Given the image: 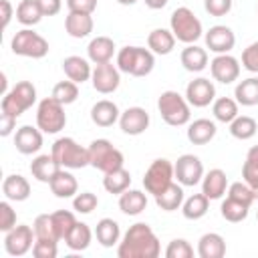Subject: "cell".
<instances>
[{
	"label": "cell",
	"mask_w": 258,
	"mask_h": 258,
	"mask_svg": "<svg viewBox=\"0 0 258 258\" xmlns=\"http://www.w3.org/2000/svg\"><path fill=\"white\" fill-rule=\"evenodd\" d=\"M60 171V165L58 161L52 157V153H42V155H36L32 161H30V173L36 181L40 183H50L52 177Z\"/></svg>",
	"instance_id": "ffe728a7"
},
{
	"label": "cell",
	"mask_w": 258,
	"mask_h": 258,
	"mask_svg": "<svg viewBox=\"0 0 258 258\" xmlns=\"http://www.w3.org/2000/svg\"><path fill=\"white\" fill-rule=\"evenodd\" d=\"M95 238L103 248H113L121 242V228L113 218H101L95 226Z\"/></svg>",
	"instance_id": "f1b7e54d"
},
{
	"label": "cell",
	"mask_w": 258,
	"mask_h": 258,
	"mask_svg": "<svg viewBox=\"0 0 258 258\" xmlns=\"http://www.w3.org/2000/svg\"><path fill=\"white\" fill-rule=\"evenodd\" d=\"M216 133H218L216 123L212 119H204V117L202 119H194L187 125V131H185L187 141L194 143V145H206V143H210L216 137Z\"/></svg>",
	"instance_id": "603a6c76"
},
{
	"label": "cell",
	"mask_w": 258,
	"mask_h": 258,
	"mask_svg": "<svg viewBox=\"0 0 258 258\" xmlns=\"http://www.w3.org/2000/svg\"><path fill=\"white\" fill-rule=\"evenodd\" d=\"M173 171H175V179L183 185V187H194L198 183H202L204 177V163L198 155L194 153H183L177 157V161L173 163Z\"/></svg>",
	"instance_id": "7c38bea8"
},
{
	"label": "cell",
	"mask_w": 258,
	"mask_h": 258,
	"mask_svg": "<svg viewBox=\"0 0 258 258\" xmlns=\"http://www.w3.org/2000/svg\"><path fill=\"white\" fill-rule=\"evenodd\" d=\"M121 111L117 107V103L109 101V99H101L91 107V121L97 127H111L115 123H119Z\"/></svg>",
	"instance_id": "44dd1931"
},
{
	"label": "cell",
	"mask_w": 258,
	"mask_h": 258,
	"mask_svg": "<svg viewBox=\"0 0 258 258\" xmlns=\"http://www.w3.org/2000/svg\"><path fill=\"white\" fill-rule=\"evenodd\" d=\"M248 212H250V206L226 196V200L222 202L220 206V214L226 222H232V224H238V222H244L248 218Z\"/></svg>",
	"instance_id": "60d3db41"
},
{
	"label": "cell",
	"mask_w": 258,
	"mask_h": 258,
	"mask_svg": "<svg viewBox=\"0 0 258 258\" xmlns=\"http://www.w3.org/2000/svg\"><path fill=\"white\" fill-rule=\"evenodd\" d=\"M129 185H131V173L125 167L113 169L103 177V187L113 196H121L125 189H129Z\"/></svg>",
	"instance_id": "d590c367"
},
{
	"label": "cell",
	"mask_w": 258,
	"mask_h": 258,
	"mask_svg": "<svg viewBox=\"0 0 258 258\" xmlns=\"http://www.w3.org/2000/svg\"><path fill=\"white\" fill-rule=\"evenodd\" d=\"M226 194H228L230 198H234V200H238V202L246 204V206H252V204H254V200H256L254 191L250 189V185H248L244 179H242V181H234V183H230Z\"/></svg>",
	"instance_id": "bcb514c9"
},
{
	"label": "cell",
	"mask_w": 258,
	"mask_h": 258,
	"mask_svg": "<svg viewBox=\"0 0 258 258\" xmlns=\"http://www.w3.org/2000/svg\"><path fill=\"white\" fill-rule=\"evenodd\" d=\"M14 129H16V117H12L8 113H0V135L8 137Z\"/></svg>",
	"instance_id": "11a10c76"
},
{
	"label": "cell",
	"mask_w": 258,
	"mask_h": 258,
	"mask_svg": "<svg viewBox=\"0 0 258 258\" xmlns=\"http://www.w3.org/2000/svg\"><path fill=\"white\" fill-rule=\"evenodd\" d=\"M198 256L200 258H224L226 256V240L218 232H208L198 240Z\"/></svg>",
	"instance_id": "f546056e"
},
{
	"label": "cell",
	"mask_w": 258,
	"mask_h": 258,
	"mask_svg": "<svg viewBox=\"0 0 258 258\" xmlns=\"http://www.w3.org/2000/svg\"><path fill=\"white\" fill-rule=\"evenodd\" d=\"M50 216H52V224H54V230H56L58 240H64V238L69 236V232L75 228V224L79 222V220L75 218V214L69 212V210H56V212H52Z\"/></svg>",
	"instance_id": "7bdbcfd3"
},
{
	"label": "cell",
	"mask_w": 258,
	"mask_h": 258,
	"mask_svg": "<svg viewBox=\"0 0 258 258\" xmlns=\"http://www.w3.org/2000/svg\"><path fill=\"white\" fill-rule=\"evenodd\" d=\"M232 0H204V8L210 16H226L232 10Z\"/></svg>",
	"instance_id": "f5cc1de1"
},
{
	"label": "cell",
	"mask_w": 258,
	"mask_h": 258,
	"mask_svg": "<svg viewBox=\"0 0 258 258\" xmlns=\"http://www.w3.org/2000/svg\"><path fill=\"white\" fill-rule=\"evenodd\" d=\"M93 234H95V232L89 228V224L77 222L75 228H73V230L69 232V236L64 238V244H67V248L73 250V252H83V250H87V248L91 246Z\"/></svg>",
	"instance_id": "836d02e7"
},
{
	"label": "cell",
	"mask_w": 258,
	"mask_h": 258,
	"mask_svg": "<svg viewBox=\"0 0 258 258\" xmlns=\"http://www.w3.org/2000/svg\"><path fill=\"white\" fill-rule=\"evenodd\" d=\"M2 194L10 202H24L30 198V183L20 173H10L2 181Z\"/></svg>",
	"instance_id": "cb8c5ba5"
},
{
	"label": "cell",
	"mask_w": 258,
	"mask_h": 258,
	"mask_svg": "<svg viewBox=\"0 0 258 258\" xmlns=\"http://www.w3.org/2000/svg\"><path fill=\"white\" fill-rule=\"evenodd\" d=\"M52 97L62 105H71L79 99V85L71 79L69 81H58L52 87Z\"/></svg>",
	"instance_id": "ee69618b"
},
{
	"label": "cell",
	"mask_w": 258,
	"mask_h": 258,
	"mask_svg": "<svg viewBox=\"0 0 258 258\" xmlns=\"http://www.w3.org/2000/svg\"><path fill=\"white\" fill-rule=\"evenodd\" d=\"M210 73H212L214 81H218L222 85H230V83L238 81V77H240V60L236 56H232L230 52L216 54L210 60Z\"/></svg>",
	"instance_id": "5bb4252c"
},
{
	"label": "cell",
	"mask_w": 258,
	"mask_h": 258,
	"mask_svg": "<svg viewBox=\"0 0 258 258\" xmlns=\"http://www.w3.org/2000/svg\"><path fill=\"white\" fill-rule=\"evenodd\" d=\"M10 48L14 54L18 56H26V58H42L48 54V40L44 36H40L38 32H34L32 28H22L18 30L12 40H10Z\"/></svg>",
	"instance_id": "9c48e42d"
},
{
	"label": "cell",
	"mask_w": 258,
	"mask_h": 258,
	"mask_svg": "<svg viewBox=\"0 0 258 258\" xmlns=\"http://www.w3.org/2000/svg\"><path fill=\"white\" fill-rule=\"evenodd\" d=\"M189 107L191 105L187 103L185 95H179L177 91H163L157 99V111L161 119L171 127H181L189 123L191 119Z\"/></svg>",
	"instance_id": "3957f363"
},
{
	"label": "cell",
	"mask_w": 258,
	"mask_h": 258,
	"mask_svg": "<svg viewBox=\"0 0 258 258\" xmlns=\"http://www.w3.org/2000/svg\"><path fill=\"white\" fill-rule=\"evenodd\" d=\"M89 163L95 169H99L103 173H109L113 169L123 167L125 157L109 139H95L89 145Z\"/></svg>",
	"instance_id": "ba28073f"
},
{
	"label": "cell",
	"mask_w": 258,
	"mask_h": 258,
	"mask_svg": "<svg viewBox=\"0 0 258 258\" xmlns=\"http://www.w3.org/2000/svg\"><path fill=\"white\" fill-rule=\"evenodd\" d=\"M155 67V54L143 46H123L117 50V69L131 77H147Z\"/></svg>",
	"instance_id": "7a4b0ae2"
},
{
	"label": "cell",
	"mask_w": 258,
	"mask_h": 258,
	"mask_svg": "<svg viewBox=\"0 0 258 258\" xmlns=\"http://www.w3.org/2000/svg\"><path fill=\"white\" fill-rule=\"evenodd\" d=\"M175 40H177V38L173 36L171 30H167V28H153V30L147 34V48H149L153 54L165 56V54H169V52L173 50Z\"/></svg>",
	"instance_id": "4dcf8cb0"
},
{
	"label": "cell",
	"mask_w": 258,
	"mask_h": 258,
	"mask_svg": "<svg viewBox=\"0 0 258 258\" xmlns=\"http://www.w3.org/2000/svg\"><path fill=\"white\" fill-rule=\"evenodd\" d=\"M0 8H2V28H6L10 24V18H12V4H10V0H0Z\"/></svg>",
	"instance_id": "6f0895ef"
},
{
	"label": "cell",
	"mask_w": 258,
	"mask_h": 258,
	"mask_svg": "<svg viewBox=\"0 0 258 258\" xmlns=\"http://www.w3.org/2000/svg\"><path fill=\"white\" fill-rule=\"evenodd\" d=\"M93 16L83 12H69L64 18V30L71 38H87L93 32Z\"/></svg>",
	"instance_id": "484cf974"
},
{
	"label": "cell",
	"mask_w": 258,
	"mask_h": 258,
	"mask_svg": "<svg viewBox=\"0 0 258 258\" xmlns=\"http://www.w3.org/2000/svg\"><path fill=\"white\" fill-rule=\"evenodd\" d=\"M36 103V87L30 81H18L0 101L2 113H8L12 117H20L24 111H28Z\"/></svg>",
	"instance_id": "8992f818"
},
{
	"label": "cell",
	"mask_w": 258,
	"mask_h": 258,
	"mask_svg": "<svg viewBox=\"0 0 258 258\" xmlns=\"http://www.w3.org/2000/svg\"><path fill=\"white\" fill-rule=\"evenodd\" d=\"M256 220H258V214H256Z\"/></svg>",
	"instance_id": "94428289"
},
{
	"label": "cell",
	"mask_w": 258,
	"mask_h": 258,
	"mask_svg": "<svg viewBox=\"0 0 258 258\" xmlns=\"http://www.w3.org/2000/svg\"><path fill=\"white\" fill-rule=\"evenodd\" d=\"M242 67L248 73H258V40L242 50Z\"/></svg>",
	"instance_id": "816d5d0a"
},
{
	"label": "cell",
	"mask_w": 258,
	"mask_h": 258,
	"mask_svg": "<svg viewBox=\"0 0 258 258\" xmlns=\"http://www.w3.org/2000/svg\"><path fill=\"white\" fill-rule=\"evenodd\" d=\"M149 113L143 107H129L119 117V127L125 135H141L149 127Z\"/></svg>",
	"instance_id": "e0dca14e"
},
{
	"label": "cell",
	"mask_w": 258,
	"mask_h": 258,
	"mask_svg": "<svg viewBox=\"0 0 258 258\" xmlns=\"http://www.w3.org/2000/svg\"><path fill=\"white\" fill-rule=\"evenodd\" d=\"M117 2H119L121 6H133V4L137 2V0H117Z\"/></svg>",
	"instance_id": "91938a15"
},
{
	"label": "cell",
	"mask_w": 258,
	"mask_h": 258,
	"mask_svg": "<svg viewBox=\"0 0 258 258\" xmlns=\"http://www.w3.org/2000/svg\"><path fill=\"white\" fill-rule=\"evenodd\" d=\"M169 30L183 44H196L204 36V28L200 18L187 6H179L169 16Z\"/></svg>",
	"instance_id": "277c9868"
},
{
	"label": "cell",
	"mask_w": 258,
	"mask_h": 258,
	"mask_svg": "<svg viewBox=\"0 0 258 258\" xmlns=\"http://www.w3.org/2000/svg\"><path fill=\"white\" fill-rule=\"evenodd\" d=\"M143 2H145V6L151 8V10H161V8L167 4V0H143Z\"/></svg>",
	"instance_id": "680465c9"
},
{
	"label": "cell",
	"mask_w": 258,
	"mask_h": 258,
	"mask_svg": "<svg viewBox=\"0 0 258 258\" xmlns=\"http://www.w3.org/2000/svg\"><path fill=\"white\" fill-rule=\"evenodd\" d=\"M204 40H206V48H210L212 52L216 54H226L234 48L236 44V34L230 26L226 24H216L212 26L206 34H204Z\"/></svg>",
	"instance_id": "2e32d148"
},
{
	"label": "cell",
	"mask_w": 258,
	"mask_h": 258,
	"mask_svg": "<svg viewBox=\"0 0 258 258\" xmlns=\"http://www.w3.org/2000/svg\"><path fill=\"white\" fill-rule=\"evenodd\" d=\"M185 99L191 107H198V109H204L208 107L210 103H214L216 99V87L210 79L206 77H198L194 81L187 83L185 87Z\"/></svg>",
	"instance_id": "9a60e30c"
},
{
	"label": "cell",
	"mask_w": 258,
	"mask_h": 258,
	"mask_svg": "<svg viewBox=\"0 0 258 258\" xmlns=\"http://www.w3.org/2000/svg\"><path fill=\"white\" fill-rule=\"evenodd\" d=\"M52 157L64 169H83L89 163V147L79 145L73 137H58L50 147Z\"/></svg>",
	"instance_id": "5b68a950"
},
{
	"label": "cell",
	"mask_w": 258,
	"mask_h": 258,
	"mask_svg": "<svg viewBox=\"0 0 258 258\" xmlns=\"http://www.w3.org/2000/svg\"><path fill=\"white\" fill-rule=\"evenodd\" d=\"M234 99L242 107H254L258 105V77L242 79L234 89Z\"/></svg>",
	"instance_id": "e575fe53"
},
{
	"label": "cell",
	"mask_w": 258,
	"mask_h": 258,
	"mask_svg": "<svg viewBox=\"0 0 258 258\" xmlns=\"http://www.w3.org/2000/svg\"><path fill=\"white\" fill-rule=\"evenodd\" d=\"M242 179L250 185L258 200V145H252L246 153L244 165H242Z\"/></svg>",
	"instance_id": "74e56055"
},
{
	"label": "cell",
	"mask_w": 258,
	"mask_h": 258,
	"mask_svg": "<svg viewBox=\"0 0 258 258\" xmlns=\"http://www.w3.org/2000/svg\"><path fill=\"white\" fill-rule=\"evenodd\" d=\"M58 242L56 240H44V238H36L34 246H32V256L34 258H54L58 254Z\"/></svg>",
	"instance_id": "681fc988"
},
{
	"label": "cell",
	"mask_w": 258,
	"mask_h": 258,
	"mask_svg": "<svg viewBox=\"0 0 258 258\" xmlns=\"http://www.w3.org/2000/svg\"><path fill=\"white\" fill-rule=\"evenodd\" d=\"M258 131V123L256 119L248 117V115H238L232 123H230V135L234 139H240V141H248L256 135Z\"/></svg>",
	"instance_id": "b9f144b4"
},
{
	"label": "cell",
	"mask_w": 258,
	"mask_h": 258,
	"mask_svg": "<svg viewBox=\"0 0 258 258\" xmlns=\"http://www.w3.org/2000/svg\"><path fill=\"white\" fill-rule=\"evenodd\" d=\"M179 62L187 73H202L208 67V50L198 44H185L179 54Z\"/></svg>",
	"instance_id": "83f0119b"
},
{
	"label": "cell",
	"mask_w": 258,
	"mask_h": 258,
	"mask_svg": "<svg viewBox=\"0 0 258 258\" xmlns=\"http://www.w3.org/2000/svg\"><path fill=\"white\" fill-rule=\"evenodd\" d=\"M115 42L109 36H95L89 46H87V56L93 64H103V62H111L113 54H115Z\"/></svg>",
	"instance_id": "d4e9b609"
},
{
	"label": "cell",
	"mask_w": 258,
	"mask_h": 258,
	"mask_svg": "<svg viewBox=\"0 0 258 258\" xmlns=\"http://www.w3.org/2000/svg\"><path fill=\"white\" fill-rule=\"evenodd\" d=\"M38 4L44 16H54L62 8V0H38Z\"/></svg>",
	"instance_id": "9f6ffc18"
},
{
	"label": "cell",
	"mask_w": 258,
	"mask_h": 258,
	"mask_svg": "<svg viewBox=\"0 0 258 258\" xmlns=\"http://www.w3.org/2000/svg\"><path fill=\"white\" fill-rule=\"evenodd\" d=\"M91 83H93V89L97 93H101V95L115 93L119 89V85H121V71L113 62L95 64L93 75H91Z\"/></svg>",
	"instance_id": "4fadbf2b"
},
{
	"label": "cell",
	"mask_w": 258,
	"mask_h": 258,
	"mask_svg": "<svg viewBox=\"0 0 258 258\" xmlns=\"http://www.w3.org/2000/svg\"><path fill=\"white\" fill-rule=\"evenodd\" d=\"M161 254V244L155 232L145 222H135L127 228L121 242L117 244L119 258H157Z\"/></svg>",
	"instance_id": "6da1fadb"
},
{
	"label": "cell",
	"mask_w": 258,
	"mask_h": 258,
	"mask_svg": "<svg viewBox=\"0 0 258 258\" xmlns=\"http://www.w3.org/2000/svg\"><path fill=\"white\" fill-rule=\"evenodd\" d=\"M42 10L38 0H20L16 6V20L24 26H34L42 20Z\"/></svg>",
	"instance_id": "ab89813d"
},
{
	"label": "cell",
	"mask_w": 258,
	"mask_h": 258,
	"mask_svg": "<svg viewBox=\"0 0 258 258\" xmlns=\"http://www.w3.org/2000/svg\"><path fill=\"white\" fill-rule=\"evenodd\" d=\"M208 210H210V200L204 194H191L181 204V214L185 220H200L208 214Z\"/></svg>",
	"instance_id": "8d00e7d4"
},
{
	"label": "cell",
	"mask_w": 258,
	"mask_h": 258,
	"mask_svg": "<svg viewBox=\"0 0 258 258\" xmlns=\"http://www.w3.org/2000/svg\"><path fill=\"white\" fill-rule=\"evenodd\" d=\"M67 125V113H64V105L58 103L52 95L44 97L38 107H36V127L42 133L54 135L60 133Z\"/></svg>",
	"instance_id": "52a82bcc"
},
{
	"label": "cell",
	"mask_w": 258,
	"mask_h": 258,
	"mask_svg": "<svg viewBox=\"0 0 258 258\" xmlns=\"http://www.w3.org/2000/svg\"><path fill=\"white\" fill-rule=\"evenodd\" d=\"M175 179V171H173V163L165 157L153 159L151 165L147 167L145 175H143V187L147 194H151L153 198L159 196L169 183H173Z\"/></svg>",
	"instance_id": "30bf717a"
},
{
	"label": "cell",
	"mask_w": 258,
	"mask_h": 258,
	"mask_svg": "<svg viewBox=\"0 0 258 258\" xmlns=\"http://www.w3.org/2000/svg\"><path fill=\"white\" fill-rule=\"evenodd\" d=\"M62 71L67 75V79L75 81L77 85H83L85 81L91 79L93 75V69H91V60L89 58H83L79 54H71L62 60Z\"/></svg>",
	"instance_id": "7402d4cb"
},
{
	"label": "cell",
	"mask_w": 258,
	"mask_h": 258,
	"mask_svg": "<svg viewBox=\"0 0 258 258\" xmlns=\"http://www.w3.org/2000/svg\"><path fill=\"white\" fill-rule=\"evenodd\" d=\"M34 240H36L34 228H30L26 224H16L10 232L4 234V250L8 256L18 258V256H24L32 250Z\"/></svg>",
	"instance_id": "8fae6325"
},
{
	"label": "cell",
	"mask_w": 258,
	"mask_h": 258,
	"mask_svg": "<svg viewBox=\"0 0 258 258\" xmlns=\"http://www.w3.org/2000/svg\"><path fill=\"white\" fill-rule=\"evenodd\" d=\"M32 228H34L36 238H44V240H56V242H60L58 236H56V230H54V224H52V216H50V214H40V216H36Z\"/></svg>",
	"instance_id": "f6af8a7d"
},
{
	"label": "cell",
	"mask_w": 258,
	"mask_h": 258,
	"mask_svg": "<svg viewBox=\"0 0 258 258\" xmlns=\"http://www.w3.org/2000/svg\"><path fill=\"white\" fill-rule=\"evenodd\" d=\"M16 226V212L10 206V200L0 202V230L6 234Z\"/></svg>",
	"instance_id": "f907efd6"
},
{
	"label": "cell",
	"mask_w": 258,
	"mask_h": 258,
	"mask_svg": "<svg viewBox=\"0 0 258 258\" xmlns=\"http://www.w3.org/2000/svg\"><path fill=\"white\" fill-rule=\"evenodd\" d=\"M48 185H50V191L56 198H60V200L75 198L79 194V181H77V177L69 169H64V167H60V171L52 177V181Z\"/></svg>",
	"instance_id": "4316f807"
},
{
	"label": "cell",
	"mask_w": 258,
	"mask_h": 258,
	"mask_svg": "<svg viewBox=\"0 0 258 258\" xmlns=\"http://www.w3.org/2000/svg\"><path fill=\"white\" fill-rule=\"evenodd\" d=\"M183 200H185V196H183V185H181L179 181L169 183L159 196H155V204H157V208L163 210V212H175V210H179L181 204H183Z\"/></svg>",
	"instance_id": "1f68e13d"
},
{
	"label": "cell",
	"mask_w": 258,
	"mask_h": 258,
	"mask_svg": "<svg viewBox=\"0 0 258 258\" xmlns=\"http://www.w3.org/2000/svg\"><path fill=\"white\" fill-rule=\"evenodd\" d=\"M99 206V198L93 191H81L73 198V210L79 214H91L93 210H97Z\"/></svg>",
	"instance_id": "7dc6e473"
},
{
	"label": "cell",
	"mask_w": 258,
	"mask_h": 258,
	"mask_svg": "<svg viewBox=\"0 0 258 258\" xmlns=\"http://www.w3.org/2000/svg\"><path fill=\"white\" fill-rule=\"evenodd\" d=\"M228 175L224 169L214 167L208 173H204L202 177V194L212 202V200H220L226 191H228Z\"/></svg>",
	"instance_id": "d6986e66"
},
{
	"label": "cell",
	"mask_w": 258,
	"mask_h": 258,
	"mask_svg": "<svg viewBox=\"0 0 258 258\" xmlns=\"http://www.w3.org/2000/svg\"><path fill=\"white\" fill-rule=\"evenodd\" d=\"M212 113L216 121L230 125L238 117V101L232 97H218L212 103Z\"/></svg>",
	"instance_id": "f35d334b"
},
{
	"label": "cell",
	"mask_w": 258,
	"mask_h": 258,
	"mask_svg": "<svg viewBox=\"0 0 258 258\" xmlns=\"http://www.w3.org/2000/svg\"><path fill=\"white\" fill-rule=\"evenodd\" d=\"M14 147L22 155H34L42 147V131L32 125H22L14 133Z\"/></svg>",
	"instance_id": "ac0fdd59"
},
{
	"label": "cell",
	"mask_w": 258,
	"mask_h": 258,
	"mask_svg": "<svg viewBox=\"0 0 258 258\" xmlns=\"http://www.w3.org/2000/svg\"><path fill=\"white\" fill-rule=\"evenodd\" d=\"M194 248L183 238H173L165 248V258H191Z\"/></svg>",
	"instance_id": "c3c4849f"
},
{
	"label": "cell",
	"mask_w": 258,
	"mask_h": 258,
	"mask_svg": "<svg viewBox=\"0 0 258 258\" xmlns=\"http://www.w3.org/2000/svg\"><path fill=\"white\" fill-rule=\"evenodd\" d=\"M147 208V196L141 189H125L119 196V210L127 216H139Z\"/></svg>",
	"instance_id": "d6a6232c"
},
{
	"label": "cell",
	"mask_w": 258,
	"mask_h": 258,
	"mask_svg": "<svg viewBox=\"0 0 258 258\" xmlns=\"http://www.w3.org/2000/svg\"><path fill=\"white\" fill-rule=\"evenodd\" d=\"M69 12H83V14H93L97 8V0H67Z\"/></svg>",
	"instance_id": "db71d44e"
}]
</instances>
